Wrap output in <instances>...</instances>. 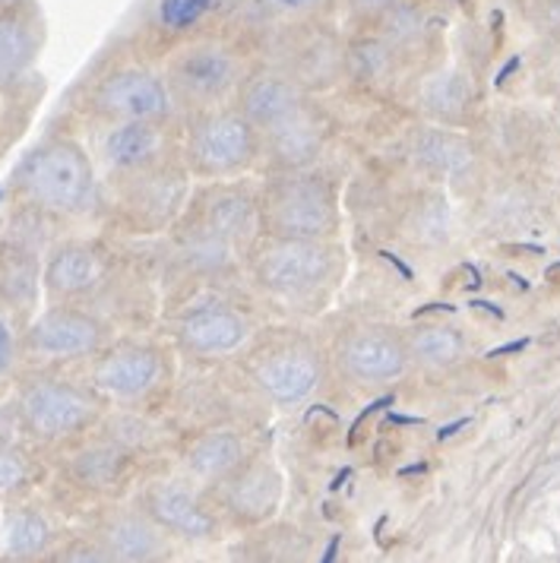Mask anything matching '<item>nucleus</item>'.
<instances>
[{
    "instance_id": "1",
    "label": "nucleus",
    "mask_w": 560,
    "mask_h": 563,
    "mask_svg": "<svg viewBox=\"0 0 560 563\" xmlns=\"http://www.w3.org/2000/svg\"><path fill=\"white\" fill-rule=\"evenodd\" d=\"M20 187L32 203L70 212L86 203L92 190V168L77 146L52 143L26 158L20 168Z\"/></svg>"
},
{
    "instance_id": "2",
    "label": "nucleus",
    "mask_w": 560,
    "mask_h": 563,
    "mask_svg": "<svg viewBox=\"0 0 560 563\" xmlns=\"http://www.w3.org/2000/svg\"><path fill=\"white\" fill-rule=\"evenodd\" d=\"M270 229L282 238H323L336 225L330 190L314 180H285L270 190Z\"/></svg>"
},
{
    "instance_id": "3",
    "label": "nucleus",
    "mask_w": 560,
    "mask_h": 563,
    "mask_svg": "<svg viewBox=\"0 0 560 563\" xmlns=\"http://www.w3.org/2000/svg\"><path fill=\"white\" fill-rule=\"evenodd\" d=\"M330 251L305 238H285L279 247H270L260 260V279L270 288L288 291V295L317 288L330 276Z\"/></svg>"
},
{
    "instance_id": "4",
    "label": "nucleus",
    "mask_w": 560,
    "mask_h": 563,
    "mask_svg": "<svg viewBox=\"0 0 560 563\" xmlns=\"http://www.w3.org/2000/svg\"><path fill=\"white\" fill-rule=\"evenodd\" d=\"M23 415L29 428L39 437L77 434L79 428L92 418V399L67 384H35L23 396Z\"/></svg>"
},
{
    "instance_id": "5",
    "label": "nucleus",
    "mask_w": 560,
    "mask_h": 563,
    "mask_svg": "<svg viewBox=\"0 0 560 563\" xmlns=\"http://www.w3.org/2000/svg\"><path fill=\"white\" fill-rule=\"evenodd\" d=\"M190 155L197 168L222 175L231 168H241L254 155V130L251 121L234 118V114H219L209 118L190 136Z\"/></svg>"
},
{
    "instance_id": "6",
    "label": "nucleus",
    "mask_w": 560,
    "mask_h": 563,
    "mask_svg": "<svg viewBox=\"0 0 560 563\" xmlns=\"http://www.w3.org/2000/svg\"><path fill=\"white\" fill-rule=\"evenodd\" d=\"M96 104L118 121H155L168 108V92L146 70H121L99 86Z\"/></svg>"
},
{
    "instance_id": "7",
    "label": "nucleus",
    "mask_w": 560,
    "mask_h": 563,
    "mask_svg": "<svg viewBox=\"0 0 560 563\" xmlns=\"http://www.w3.org/2000/svg\"><path fill=\"white\" fill-rule=\"evenodd\" d=\"M238 57L222 45H197L175 64L178 86L200 102H212L226 96L238 79Z\"/></svg>"
},
{
    "instance_id": "8",
    "label": "nucleus",
    "mask_w": 560,
    "mask_h": 563,
    "mask_svg": "<svg viewBox=\"0 0 560 563\" xmlns=\"http://www.w3.org/2000/svg\"><path fill=\"white\" fill-rule=\"evenodd\" d=\"M99 342H102L99 323L77 310H52L32 330L35 352L48 358H79V355H89Z\"/></svg>"
},
{
    "instance_id": "9",
    "label": "nucleus",
    "mask_w": 560,
    "mask_h": 563,
    "mask_svg": "<svg viewBox=\"0 0 560 563\" xmlns=\"http://www.w3.org/2000/svg\"><path fill=\"white\" fill-rule=\"evenodd\" d=\"M342 367L358 384H386L403 374L406 355L389 335L358 333L342 345Z\"/></svg>"
},
{
    "instance_id": "10",
    "label": "nucleus",
    "mask_w": 560,
    "mask_h": 563,
    "mask_svg": "<svg viewBox=\"0 0 560 563\" xmlns=\"http://www.w3.org/2000/svg\"><path fill=\"white\" fill-rule=\"evenodd\" d=\"M158 377V358L146 349H124V352H114L96 367V384L102 386L105 393L111 396H140L155 384Z\"/></svg>"
},
{
    "instance_id": "11",
    "label": "nucleus",
    "mask_w": 560,
    "mask_h": 563,
    "mask_svg": "<svg viewBox=\"0 0 560 563\" xmlns=\"http://www.w3.org/2000/svg\"><path fill=\"white\" fill-rule=\"evenodd\" d=\"M317 361L310 355H301V352H288V355H276L270 358L256 380L266 389L270 399H276L282 406H292V402H301L307 399V393L317 386Z\"/></svg>"
},
{
    "instance_id": "12",
    "label": "nucleus",
    "mask_w": 560,
    "mask_h": 563,
    "mask_svg": "<svg viewBox=\"0 0 560 563\" xmlns=\"http://www.w3.org/2000/svg\"><path fill=\"white\" fill-rule=\"evenodd\" d=\"M184 345L197 355H222L241 345L244 339V320L231 310H200L187 317L184 323Z\"/></svg>"
},
{
    "instance_id": "13",
    "label": "nucleus",
    "mask_w": 560,
    "mask_h": 563,
    "mask_svg": "<svg viewBox=\"0 0 560 563\" xmlns=\"http://www.w3.org/2000/svg\"><path fill=\"white\" fill-rule=\"evenodd\" d=\"M150 512L158 526H165L178 536L200 538L209 536V529H212V519L206 516L204 507L178 485L155 487L150 494Z\"/></svg>"
},
{
    "instance_id": "14",
    "label": "nucleus",
    "mask_w": 560,
    "mask_h": 563,
    "mask_svg": "<svg viewBox=\"0 0 560 563\" xmlns=\"http://www.w3.org/2000/svg\"><path fill=\"white\" fill-rule=\"evenodd\" d=\"M162 150V133L150 121H124L108 133L105 158L114 168H143Z\"/></svg>"
},
{
    "instance_id": "15",
    "label": "nucleus",
    "mask_w": 560,
    "mask_h": 563,
    "mask_svg": "<svg viewBox=\"0 0 560 563\" xmlns=\"http://www.w3.org/2000/svg\"><path fill=\"white\" fill-rule=\"evenodd\" d=\"M298 108H301L298 89L292 82H285V79H256L244 92V114L256 128H276L279 121H285Z\"/></svg>"
},
{
    "instance_id": "16",
    "label": "nucleus",
    "mask_w": 560,
    "mask_h": 563,
    "mask_svg": "<svg viewBox=\"0 0 560 563\" xmlns=\"http://www.w3.org/2000/svg\"><path fill=\"white\" fill-rule=\"evenodd\" d=\"M105 551L118 561H153L162 551V538L153 522L140 516H121L105 529Z\"/></svg>"
},
{
    "instance_id": "17",
    "label": "nucleus",
    "mask_w": 560,
    "mask_h": 563,
    "mask_svg": "<svg viewBox=\"0 0 560 563\" xmlns=\"http://www.w3.org/2000/svg\"><path fill=\"white\" fill-rule=\"evenodd\" d=\"M276 500H279V478L270 465H254L248 475L234 478L229 490L231 510L244 519H260V516L273 512Z\"/></svg>"
},
{
    "instance_id": "18",
    "label": "nucleus",
    "mask_w": 560,
    "mask_h": 563,
    "mask_svg": "<svg viewBox=\"0 0 560 563\" xmlns=\"http://www.w3.org/2000/svg\"><path fill=\"white\" fill-rule=\"evenodd\" d=\"M273 136V150L279 155L282 162L288 165H307L317 150H320V133L314 128V121L307 118L305 108L292 111L285 121H279L276 128H270Z\"/></svg>"
},
{
    "instance_id": "19",
    "label": "nucleus",
    "mask_w": 560,
    "mask_h": 563,
    "mask_svg": "<svg viewBox=\"0 0 560 563\" xmlns=\"http://www.w3.org/2000/svg\"><path fill=\"white\" fill-rule=\"evenodd\" d=\"M102 276V263L99 256L86 247H64L54 256L48 266V285L57 295H77L86 291L89 285H96Z\"/></svg>"
},
{
    "instance_id": "20",
    "label": "nucleus",
    "mask_w": 560,
    "mask_h": 563,
    "mask_svg": "<svg viewBox=\"0 0 560 563\" xmlns=\"http://www.w3.org/2000/svg\"><path fill=\"white\" fill-rule=\"evenodd\" d=\"M241 460V443L231 434H209L204 437L194 450H190V472L200 475L206 482H216L222 475H229L231 468Z\"/></svg>"
},
{
    "instance_id": "21",
    "label": "nucleus",
    "mask_w": 560,
    "mask_h": 563,
    "mask_svg": "<svg viewBox=\"0 0 560 563\" xmlns=\"http://www.w3.org/2000/svg\"><path fill=\"white\" fill-rule=\"evenodd\" d=\"M48 522L39 512H13L3 526V541L13 558H35L48 544Z\"/></svg>"
},
{
    "instance_id": "22",
    "label": "nucleus",
    "mask_w": 560,
    "mask_h": 563,
    "mask_svg": "<svg viewBox=\"0 0 560 563\" xmlns=\"http://www.w3.org/2000/svg\"><path fill=\"white\" fill-rule=\"evenodd\" d=\"M418 158L433 168V172H443V175H453L459 168L469 165V146L457 140V136H447V133H437V130H428L421 133L418 140Z\"/></svg>"
},
{
    "instance_id": "23",
    "label": "nucleus",
    "mask_w": 560,
    "mask_h": 563,
    "mask_svg": "<svg viewBox=\"0 0 560 563\" xmlns=\"http://www.w3.org/2000/svg\"><path fill=\"white\" fill-rule=\"evenodd\" d=\"M251 225H254V206L244 197L226 194V197H216V203L209 206V231L222 234L226 241L251 234Z\"/></svg>"
},
{
    "instance_id": "24",
    "label": "nucleus",
    "mask_w": 560,
    "mask_h": 563,
    "mask_svg": "<svg viewBox=\"0 0 560 563\" xmlns=\"http://www.w3.org/2000/svg\"><path fill=\"white\" fill-rule=\"evenodd\" d=\"M32 52L35 42L29 29L17 20H0V79H13L20 70H26Z\"/></svg>"
},
{
    "instance_id": "25",
    "label": "nucleus",
    "mask_w": 560,
    "mask_h": 563,
    "mask_svg": "<svg viewBox=\"0 0 560 563\" xmlns=\"http://www.w3.org/2000/svg\"><path fill=\"white\" fill-rule=\"evenodd\" d=\"M459 352H462V339L447 327H425L411 335V355L421 364L440 367V364L457 361Z\"/></svg>"
},
{
    "instance_id": "26",
    "label": "nucleus",
    "mask_w": 560,
    "mask_h": 563,
    "mask_svg": "<svg viewBox=\"0 0 560 563\" xmlns=\"http://www.w3.org/2000/svg\"><path fill=\"white\" fill-rule=\"evenodd\" d=\"M118 472H121V456H118V450H89V453H83V460L77 462L79 482H86V485L92 487L114 485Z\"/></svg>"
},
{
    "instance_id": "27",
    "label": "nucleus",
    "mask_w": 560,
    "mask_h": 563,
    "mask_svg": "<svg viewBox=\"0 0 560 563\" xmlns=\"http://www.w3.org/2000/svg\"><path fill=\"white\" fill-rule=\"evenodd\" d=\"M180 194H184V184L180 180H150L140 194V203L146 209V216L153 219H165L168 212H175Z\"/></svg>"
},
{
    "instance_id": "28",
    "label": "nucleus",
    "mask_w": 560,
    "mask_h": 563,
    "mask_svg": "<svg viewBox=\"0 0 560 563\" xmlns=\"http://www.w3.org/2000/svg\"><path fill=\"white\" fill-rule=\"evenodd\" d=\"M212 0H162L158 16L168 29H190L197 20H204Z\"/></svg>"
},
{
    "instance_id": "29",
    "label": "nucleus",
    "mask_w": 560,
    "mask_h": 563,
    "mask_svg": "<svg viewBox=\"0 0 560 563\" xmlns=\"http://www.w3.org/2000/svg\"><path fill=\"white\" fill-rule=\"evenodd\" d=\"M23 475H26L23 462L17 460L13 453L0 450V490H13V487L23 482Z\"/></svg>"
},
{
    "instance_id": "30",
    "label": "nucleus",
    "mask_w": 560,
    "mask_h": 563,
    "mask_svg": "<svg viewBox=\"0 0 560 563\" xmlns=\"http://www.w3.org/2000/svg\"><path fill=\"white\" fill-rule=\"evenodd\" d=\"M10 361H13V339L7 333V327L0 323V374L10 367Z\"/></svg>"
},
{
    "instance_id": "31",
    "label": "nucleus",
    "mask_w": 560,
    "mask_h": 563,
    "mask_svg": "<svg viewBox=\"0 0 560 563\" xmlns=\"http://www.w3.org/2000/svg\"><path fill=\"white\" fill-rule=\"evenodd\" d=\"M361 13H381V10H386V7H396L399 0H352Z\"/></svg>"
},
{
    "instance_id": "32",
    "label": "nucleus",
    "mask_w": 560,
    "mask_h": 563,
    "mask_svg": "<svg viewBox=\"0 0 560 563\" xmlns=\"http://www.w3.org/2000/svg\"><path fill=\"white\" fill-rule=\"evenodd\" d=\"M529 345V339H519V342H513V345H501V349H494L491 355H509V352H516V349H526Z\"/></svg>"
},
{
    "instance_id": "33",
    "label": "nucleus",
    "mask_w": 560,
    "mask_h": 563,
    "mask_svg": "<svg viewBox=\"0 0 560 563\" xmlns=\"http://www.w3.org/2000/svg\"><path fill=\"white\" fill-rule=\"evenodd\" d=\"M465 424H469V418H462V421H453V424H447V428H443V431H440V440H443V437L457 434V431H462V428H465Z\"/></svg>"
},
{
    "instance_id": "34",
    "label": "nucleus",
    "mask_w": 560,
    "mask_h": 563,
    "mask_svg": "<svg viewBox=\"0 0 560 563\" xmlns=\"http://www.w3.org/2000/svg\"><path fill=\"white\" fill-rule=\"evenodd\" d=\"M282 7H288V10H301V7H310L314 0H276Z\"/></svg>"
},
{
    "instance_id": "35",
    "label": "nucleus",
    "mask_w": 560,
    "mask_h": 563,
    "mask_svg": "<svg viewBox=\"0 0 560 563\" xmlns=\"http://www.w3.org/2000/svg\"><path fill=\"white\" fill-rule=\"evenodd\" d=\"M336 544H339V538H332V541H330V551L323 554V561H332V554H336Z\"/></svg>"
}]
</instances>
